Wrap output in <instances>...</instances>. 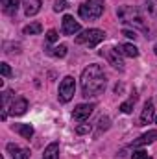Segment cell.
I'll return each mask as SVG.
<instances>
[{
  "instance_id": "obj_1",
  "label": "cell",
  "mask_w": 157,
  "mask_h": 159,
  "mask_svg": "<svg viewBox=\"0 0 157 159\" xmlns=\"http://www.w3.org/2000/svg\"><path fill=\"white\" fill-rule=\"evenodd\" d=\"M105 85H107V76L100 65L92 63V65L83 69V72H81V94L85 98L100 96L105 91Z\"/></svg>"
},
{
  "instance_id": "obj_2",
  "label": "cell",
  "mask_w": 157,
  "mask_h": 159,
  "mask_svg": "<svg viewBox=\"0 0 157 159\" xmlns=\"http://www.w3.org/2000/svg\"><path fill=\"white\" fill-rule=\"evenodd\" d=\"M117 17H118V20L124 22V24H129V26L139 28V30H146L144 15H142L141 9L135 7V6H122V7H118Z\"/></svg>"
},
{
  "instance_id": "obj_3",
  "label": "cell",
  "mask_w": 157,
  "mask_h": 159,
  "mask_svg": "<svg viewBox=\"0 0 157 159\" xmlns=\"http://www.w3.org/2000/svg\"><path fill=\"white\" fill-rule=\"evenodd\" d=\"M104 9H105L104 0H87L79 6L78 13L83 20H96V19L102 17Z\"/></svg>"
},
{
  "instance_id": "obj_4",
  "label": "cell",
  "mask_w": 157,
  "mask_h": 159,
  "mask_svg": "<svg viewBox=\"0 0 157 159\" xmlns=\"http://www.w3.org/2000/svg\"><path fill=\"white\" fill-rule=\"evenodd\" d=\"M104 39H105V32H104V30L91 28V30L81 32L78 37H76V43H78V44H87L89 48H94V46H98Z\"/></svg>"
},
{
  "instance_id": "obj_5",
  "label": "cell",
  "mask_w": 157,
  "mask_h": 159,
  "mask_svg": "<svg viewBox=\"0 0 157 159\" xmlns=\"http://www.w3.org/2000/svg\"><path fill=\"white\" fill-rule=\"evenodd\" d=\"M74 93H76V81L72 76H65L59 83V89H57V98L61 104H67L74 98Z\"/></svg>"
},
{
  "instance_id": "obj_6",
  "label": "cell",
  "mask_w": 157,
  "mask_h": 159,
  "mask_svg": "<svg viewBox=\"0 0 157 159\" xmlns=\"http://www.w3.org/2000/svg\"><path fill=\"white\" fill-rule=\"evenodd\" d=\"M102 56L109 61L111 67H115L117 70H124V59H122V54L118 52V48H107L102 52Z\"/></svg>"
},
{
  "instance_id": "obj_7",
  "label": "cell",
  "mask_w": 157,
  "mask_h": 159,
  "mask_svg": "<svg viewBox=\"0 0 157 159\" xmlns=\"http://www.w3.org/2000/svg\"><path fill=\"white\" fill-rule=\"evenodd\" d=\"M79 30H81V26H79L78 20H74V17H72V15H65V17H63L61 32H63L65 35H76Z\"/></svg>"
},
{
  "instance_id": "obj_8",
  "label": "cell",
  "mask_w": 157,
  "mask_h": 159,
  "mask_svg": "<svg viewBox=\"0 0 157 159\" xmlns=\"http://www.w3.org/2000/svg\"><path fill=\"white\" fill-rule=\"evenodd\" d=\"M92 111H94V104H79L78 107L72 111V119L78 120V122H85L92 115Z\"/></svg>"
},
{
  "instance_id": "obj_9",
  "label": "cell",
  "mask_w": 157,
  "mask_h": 159,
  "mask_svg": "<svg viewBox=\"0 0 157 159\" xmlns=\"http://www.w3.org/2000/svg\"><path fill=\"white\" fill-rule=\"evenodd\" d=\"M28 109V100L24 96H19V98H13V102L9 104V115L13 117H20L24 115Z\"/></svg>"
},
{
  "instance_id": "obj_10",
  "label": "cell",
  "mask_w": 157,
  "mask_h": 159,
  "mask_svg": "<svg viewBox=\"0 0 157 159\" xmlns=\"http://www.w3.org/2000/svg\"><path fill=\"white\" fill-rule=\"evenodd\" d=\"M152 120H155V107H154V104L148 100V102L144 104V107H142V113H141V119H139V126H146V124H150Z\"/></svg>"
},
{
  "instance_id": "obj_11",
  "label": "cell",
  "mask_w": 157,
  "mask_h": 159,
  "mask_svg": "<svg viewBox=\"0 0 157 159\" xmlns=\"http://www.w3.org/2000/svg\"><path fill=\"white\" fill-rule=\"evenodd\" d=\"M154 141H157V129H152V131H146V133H142L139 139H135V141L131 143V148L146 146V144H150V143H154Z\"/></svg>"
},
{
  "instance_id": "obj_12",
  "label": "cell",
  "mask_w": 157,
  "mask_h": 159,
  "mask_svg": "<svg viewBox=\"0 0 157 159\" xmlns=\"http://www.w3.org/2000/svg\"><path fill=\"white\" fill-rule=\"evenodd\" d=\"M22 7L26 17H35L41 11V0H22Z\"/></svg>"
},
{
  "instance_id": "obj_13",
  "label": "cell",
  "mask_w": 157,
  "mask_h": 159,
  "mask_svg": "<svg viewBox=\"0 0 157 159\" xmlns=\"http://www.w3.org/2000/svg\"><path fill=\"white\" fill-rule=\"evenodd\" d=\"M41 159H59V143H50L46 148H44V154Z\"/></svg>"
},
{
  "instance_id": "obj_14",
  "label": "cell",
  "mask_w": 157,
  "mask_h": 159,
  "mask_svg": "<svg viewBox=\"0 0 157 159\" xmlns=\"http://www.w3.org/2000/svg\"><path fill=\"white\" fill-rule=\"evenodd\" d=\"M13 129L17 131V133H20L24 139H32L34 137V126L32 124H13Z\"/></svg>"
},
{
  "instance_id": "obj_15",
  "label": "cell",
  "mask_w": 157,
  "mask_h": 159,
  "mask_svg": "<svg viewBox=\"0 0 157 159\" xmlns=\"http://www.w3.org/2000/svg\"><path fill=\"white\" fill-rule=\"evenodd\" d=\"M118 52H120L122 56H126V57H137V56H139V48H137L135 44H129V43L118 44Z\"/></svg>"
},
{
  "instance_id": "obj_16",
  "label": "cell",
  "mask_w": 157,
  "mask_h": 159,
  "mask_svg": "<svg viewBox=\"0 0 157 159\" xmlns=\"http://www.w3.org/2000/svg\"><path fill=\"white\" fill-rule=\"evenodd\" d=\"M19 2H20V0H2V9H4V13L13 17V15L17 13V9H19Z\"/></svg>"
},
{
  "instance_id": "obj_17",
  "label": "cell",
  "mask_w": 157,
  "mask_h": 159,
  "mask_svg": "<svg viewBox=\"0 0 157 159\" xmlns=\"http://www.w3.org/2000/svg\"><path fill=\"white\" fill-rule=\"evenodd\" d=\"M43 32V26H41V22H32V24H28V26H24V30H22V34L24 35H37Z\"/></svg>"
},
{
  "instance_id": "obj_18",
  "label": "cell",
  "mask_w": 157,
  "mask_h": 159,
  "mask_svg": "<svg viewBox=\"0 0 157 159\" xmlns=\"http://www.w3.org/2000/svg\"><path fill=\"white\" fill-rule=\"evenodd\" d=\"M109 126H111V120H109V117H100L98 119V129H96V137H100L102 135V131H107L109 129Z\"/></svg>"
},
{
  "instance_id": "obj_19",
  "label": "cell",
  "mask_w": 157,
  "mask_h": 159,
  "mask_svg": "<svg viewBox=\"0 0 157 159\" xmlns=\"http://www.w3.org/2000/svg\"><path fill=\"white\" fill-rule=\"evenodd\" d=\"M135 102H137V94L133 93V96H131L128 102H124V104L120 106V111H122V113H126V115H129V113L133 111V106H135Z\"/></svg>"
},
{
  "instance_id": "obj_20",
  "label": "cell",
  "mask_w": 157,
  "mask_h": 159,
  "mask_svg": "<svg viewBox=\"0 0 157 159\" xmlns=\"http://www.w3.org/2000/svg\"><path fill=\"white\" fill-rule=\"evenodd\" d=\"M48 54L54 56V57H65V56H67V44H59V46L48 50Z\"/></svg>"
},
{
  "instance_id": "obj_21",
  "label": "cell",
  "mask_w": 157,
  "mask_h": 159,
  "mask_svg": "<svg viewBox=\"0 0 157 159\" xmlns=\"http://www.w3.org/2000/svg\"><path fill=\"white\" fill-rule=\"evenodd\" d=\"M11 98H13V91L6 89V91L2 93V107H4V109L9 107V100H11Z\"/></svg>"
},
{
  "instance_id": "obj_22",
  "label": "cell",
  "mask_w": 157,
  "mask_h": 159,
  "mask_svg": "<svg viewBox=\"0 0 157 159\" xmlns=\"http://www.w3.org/2000/svg\"><path fill=\"white\" fill-rule=\"evenodd\" d=\"M30 150L28 148H19L15 154H13V159H30Z\"/></svg>"
},
{
  "instance_id": "obj_23",
  "label": "cell",
  "mask_w": 157,
  "mask_h": 159,
  "mask_svg": "<svg viewBox=\"0 0 157 159\" xmlns=\"http://www.w3.org/2000/svg\"><path fill=\"white\" fill-rule=\"evenodd\" d=\"M92 129V124H85V122H81L79 126H76V133L78 135H85V133H89Z\"/></svg>"
},
{
  "instance_id": "obj_24",
  "label": "cell",
  "mask_w": 157,
  "mask_h": 159,
  "mask_svg": "<svg viewBox=\"0 0 157 159\" xmlns=\"http://www.w3.org/2000/svg\"><path fill=\"white\" fill-rule=\"evenodd\" d=\"M146 9L152 13V17L157 19V0H146Z\"/></svg>"
},
{
  "instance_id": "obj_25",
  "label": "cell",
  "mask_w": 157,
  "mask_h": 159,
  "mask_svg": "<svg viewBox=\"0 0 157 159\" xmlns=\"http://www.w3.org/2000/svg\"><path fill=\"white\" fill-rule=\"evenodd\" d=\"M0 74H2L4 78H9V76H11V67H9L7 63H0Z\"/></svg>"
},
{
  "instance_id": "obj_26",
  "label": "cell",
  "mask_w": 157,
  "mask_h": 159,
  "mask_svg": "<svg viewBox=\"0 0 157 159\" xmlns=\"http://www.w3.org/2000/svg\"><path fill=\"white\" fill-rule=\"evenodd\" d=\"M67 7H69V4L65 0H56V4H54V11H57V13L59 11H65Z\"/></svg>"
},
{
  "instance_id": "obj_27",
  "label": "cell",
  "mask_w": 157,
  "mask_h": 159,
  "mask_svg": "<svg viewBox=\"0 0 157 159\" xmlns=\"http://www.w3.org/2000/svg\"><path fill=\"white\" fill-rule=\"evenodd\" d=\"M131 159H152L144 150H137V152H133V156H131Z\"/></svg>"
},
{
  "instance_id": "obj_28",
  "label": "cell",
  "mask_w": 157,
  "mask_h": 159,
  "mask_svg": "<svg viewBox=\"0 0 157 159\" xmlns=\"http://www.w3.org/2000/svg\"><path fill=\"white\" fill-rule=\"evenodd\" d=\"M57 37H59V35H57V32H56V30H50V32L46 34V41H48V43H56Z\"/></svg>"
},
{
  "instance_id": "obj_29",
  "label": "cell",
  "mask_w": 157,
  "mask_h": 159,
  "mask_svg": "<svg viewBox=\"0 0 157 159\" xmlns=\"http://www.w3.org/2000/svg\"><path fill=\"white\" fill-rule=\"evenodd\" d=\"M122 35H124V37H128V39H137V34H135L133 30H124V32H122Z\"/></svg>"
},
{
  "instance_id": "obj_30",
  "label": "cell",
  "mask_w": 157,
  "mask_h": 159,
  "mask_svg": "<svg viewBox=\"0 0 157 159\" xmlns=\"http://www.w3.org/2000/svg\"><path fill=\"white\" fill-rule=\"evenodd\" d=\"M7 150H9V152H11V156H13V154L19 150V146H17V144H13V143H9V144H7Z\"/></svg>"
},
{
  "instance_id": "obj_31",
  "label": "cell",
  "mask_w": 157,
  "mask_h": 159,
  "mask_svg": "<svg viewBox=\"0 0 157 159\" xmlns=\"http://www.w3.org/2000/svg\"><path fill=\"white\" fill-rule=\"evenodd\" d=\"M154 52H155V54H157V44H155V48H154Z\"/></svg>"
},
{
  "instance_id": "obj_32",
  "label": "cell",
  "mask_w": 157,
  "mask_h": 159,
  "mask_svg": "<svg viewBox=\"0 0 157 159\" xmlns=\"http://www.w3.org/2000/svg\"><path fill=\"white\" fill-rule=\"evenodd\" d=\"M155 124H157V117H155Z\"/></svg>"
}]
</instances>
